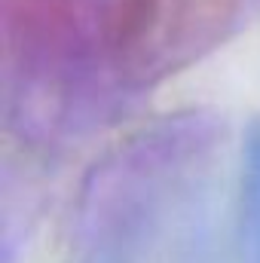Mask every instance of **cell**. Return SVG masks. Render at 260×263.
<instances>
[{
    "label": "cell",
    "mask_w": 260,
    "mask_h": 263,
    "mask_svg": "<svg viewBox=\"0 0 260 263\" xmlns=\"http://www.w3.org/2000/svg\"><path fill=\"white\" fill-rule=\"evenodd\" d=\"M239 12V0H114L107 59L135 89L156 86L211 52Z\"/></svg>",
    "instance_id": "6da1fadb"
}]
</instances>
